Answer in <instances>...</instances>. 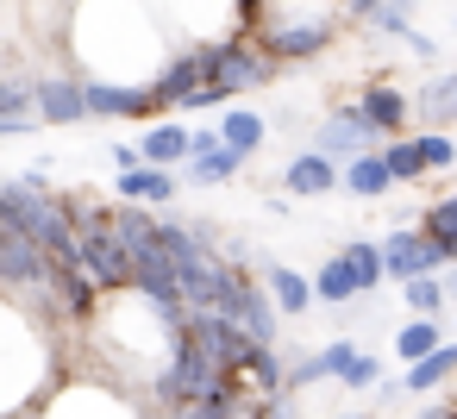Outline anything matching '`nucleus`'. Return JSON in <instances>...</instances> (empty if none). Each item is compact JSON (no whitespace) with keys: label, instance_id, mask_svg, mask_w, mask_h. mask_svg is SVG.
<instances>
[{"label":"nucleus","instance_id":"obj_1","mask_svg":"<svg viewBox=\"0 0 457 419\" xmlns=\"http://www.w3.org/2000/svg\"><path fill=\"white\" fill-rule=\"evenodd\" d=\"M63 45L82 76L107 82H151L176 57V38L151 13V0H70Z\"/></svg>","mask_w":457,"mask_h":419},{"label":"nucleus","instance_id":"obj_2","mask_svg":"<svg viewBox=\"0 0 457 419\" xmlns=\"http://www.w3.org/2000/svg\"><path fill=\"white\" fill-rule=\"evenodd\" d=\"M276 57L257 45V32H232V38H213V76H207V88L188 101V113H213V107H226L232 94H251V88H270L276 82Z\"/></svg>","mask_w":457,"mask_h":419},{"label":"nucleus","instance_id":"obj_3","mask_svg":"<svg viewBox=\"0 0 457 419\" xmlns=\"http://www.w3.org/2000/svg\"><path fill=\"white\" fill-rule=\"evenodd\" d=\"M338 38V7H270V20L257 26V45L276 57V63H307L320 51H332Z\"/></svg>","mask_w":457,"mask_h":419},{"label":"nucleus","instance_id":"obj_4","mask_svg":"<svg viewBox=\"0 0 457 419\" xmlns=\"http://www.w3.org/2000/svg\"><path fill=\"white\" fill-rule=\"evenodd\" d=\"M32 419H151V407H145V394H132V388H120V382H101V375H70Z\"/></svg>","mask_w":457,"mask_h":419},{"label":"nucleus","instance_id":"obj_5","mask_svg":"<svg viewBox=\"0 0 457 419\" xmlns=\"http://www.w3.org/2000/svg\"><path fill=\"white\" fill-rule=\"evenodd\" d=\"M151 13L163 20V32L182 45H207V38H232L245 32L238 20V0H151Z\"/></svg>","mask_w":457,"mask_h":419},{"label":"nucleus","instance_id":"obj_6","mask_svg":"<svg viewBox=\"0 0 457 419\" xmlns=\"http://www.w3.org/2000/svg\"><path fill=\"white\" fill-rule=\"evenodd\" d=\"M382 263H388V282H420V275L451 269V263H445V251L426 238V226H420V219H413V226H388V232H382Z\"/></svg>","mask_w":457,"mask_h":419},{"label":"nucleus","instance_id":"obj_7","mask_svg":"<svg viewBox=\"0 0 457 419\" xmlns=\"http://www.w3.org/2000/svg\"><path fill=\"white\" fill-rule=\"evenodd\" d=\"M376 132H382V144H395V138H407V126L420 119V107H413V94L407 88H395V82H363L357 88V101H351Z\"/></svg>","mask_w":457,"mask_h":419},{"label":"nucleus","instance_id":"obj_8","mask_svg":"<svg viewBox=\"0 0 457 419\" xmlns=\"http://www.w3.org/2000/svg\"><path fill=\"white\" fill-rule=\"evenodd\" d=\"M82 88H88V113H95V119H151V113H157L151 82H107V76H82Z\"/></svg>","mask_w":457,"mask_h":419},{"label":"nucleus","instance_id":"obj_9","mask_svg":"<svg viewBox=\"0 0 457 419\" xmlns=\"http://www.w3.org/2000/svg\"><path fill=\"white\" fill-rule=\"evenodd\" d=\"M45 126L38 113V76H26L20 63L0 76V138H32Z\"/></svg>","mask_w":457,"mask_h":419},{"label":"nucleus","instance_id":"obj_10","mask_svg":"<svg viewBox=\"0 0 457 419\" xmlns=\"http://www.w3.org/2000/svg\"><path fill=\"white\" fill-rule=\"evenodd\" d=\"M38 113H45V126H88L95 113H88V88H82V70H45L38 76Z\"/></svg>","mask_w":457,"mask_h":419},{"label":"nucleus","instance_id":"obj_11","mask_svg":"<svg viewBox=\"0 0 457 419\" xmlns=\"http://www.w3.org/2000/svg\"><path fill=\"white\" fill-rule=\"evenodd\" d=\"M188 332L201 338V350H207V357H213L226 375H232V369H238V363L257 350V338H251L238 319H226V313H188Z\"/></svg>","mask_w":457,"mask_h":419},{"label":"nucleus","instance_id":"obj_12","mask_svg":"<svg viewBox=\"0 0 457 419\" xmlns=\"http://www.w3.org/2000/svg\"><path fill=\"white\" fill-rule=\"evenodd\" d=\"M382 144V132L357 113V107H345V113H332L326 126H320V138H313V151H326L332 163H357V157H370Z\"/></svg>","mask_w":457,"mask_h":419},{"label":"nucleus","instance_id":"obj_13","mask_svg":"<svg viewBox=\"0 0 457 419\" xmlns=\"http://www.w3.org/2000/svg\"><path fill=\"white\" fill-rule=\"evenodd\" d=\"M332 188H345V163H332L326 151H301V157H288V169H282V194H295V201H320V194H332Z\"/></svg>","mask_w":457,"mask_h":419},{"label":"nucleus","instance_id":"obj_14","mask_svg":"<svg viewBox=\"0 0 457 419\" xmlns=\"http://www.w3.org/2000/svg\"><path fill=\"white\" fill-rule=\"evenodd\" d=\"M113 188H120V201H132V207H170V201L182 194V176H176V169H157V163H138V169H120Z\"/></svg>","mask_w":457,"mask_h":419},{"label":"nucleus","instance_id":"obj_15","mask_svg":"<svg viewBox=\"0 0 457 419\" xmlns=\"http://www.w3.org/2000/svg\"><path fill=\"white\" fill-rule=\"evenodd\" d=\"M138 151H145V163H157V169H188V157H195V132L188 126H145V138H138Z\"/></svg>","mask_w":457,"mask_h":419},{"label":"nucleus","instance_id":"obj_16","mask_svg":"<svg viewBox=\"0 0 457 419\" xmlns=\"http://www.w3.org/2000/svg\"><path fill=\"white\" fill-rule=\"evenodd\" d=\"M263 282H270V294H276L282 319H301V313L320 300V288H313L301 269H288V263H263Z\"/></svg>","mask_w":457,"mask_h":419},{"label":"nucleus","instance_id":"obj_17","mask_svg":"<svg viewBox=\"0 0 457 419\" xmlns=\"http://www.w3.org/2000/svg\"><path fill=\"white\" fill-rule=\"evenodd\" d=\"M232 382L270 400V394H282V388H288V369H282V357H276V344H257V350H251V357H245V363L232 369Z\"/></svg>","mask_w":457,"mask_h":419},{"label":"nucleus","instance_id":"obj_18","mask_svg":"<svg viewBox=\"0 0 457 419\" xmlns=\"http://www.w3.org/2000/svg\"><path fill=\"white\" fill-rule=\"evenodd\" d=\"M445 382H457V338H451V344H438L432 357L407 363V375H401V394H438Z\"/></svg>","mask_w":457,"mask_h":419},{"label":"nucleus","instance_id":"obj_19","mask_svg":"<svg viewBox=\"0 0 457 419\" xmlns=\"http://www.w3.org/2000/svg\"><path fill=\"white\" fill-rule=\"evenodd\" d=\"M413 107H420V126H457V70H432Z\"/></svg>","mask_w":457,"mask_h":419},{"label":"nucleus","instance_id":"obj_20","mask_svg":"<svg viewBox=\"0 0 457 419\" xmlns=\"http://www.w3.org/2000/svg\"><path fill=\"white\" fill-rule=\"evenodd\" d=\"M388 188H401V182H395V169H388V157H382V151H370V157L345 163V194H357V201H382Z\"/></svg>","mask_w":457,"mask_h":419},{"label":"nucleus","instance_id":"obj_21","mask_svg":"<svg viewBox=\"0 0 457 419\" xmlns=\"http://www.w3.org/2000/svg\"><path fill=\"white\" fill-rule=\"evenodd\" d=\"M338 257H345V269L357 275V294H376V288L388 282V263H382V238H351V244H338Z\"/></svg>","mask_w":457,"mask_h":419},{"label":"nucleus","instance_id":"obj_22","mask_svg":"<svg viewBox=\"0 0 457 419\" xmlns=\"http://www.w3.org/2000/svg\"><path fill=\"white\" fill-rule=\"evenodd\" d=\"M438 344H445V325H438V319L407 313V325H395V357H401V369H407V363H420V357H432Z\"/></svg>","mask_w":457,"mask_h":419},{"label":"nucleus","instance_id":"obj_23","mask_svg":"<svg viewBox=\"0 0 457 419\" xmlns=\"http://www.w3.org/2000/svg\"><path fill=\"white\" fill-rule=\"evenodd\" d=\"M220 138H226L232 151H245V157H257V151H263V138H270V119H263L257 107H232V113L220 119Z\"/></svg>","mask_w":457,"mask_h":419},{"label":"nucleus","instance_id":"obj_24","mask_svg":"<svg viewBox=\"0 0 457 419\" xmlns=\"http://www.w3.org/2000/svg\"><path fill=\"white\" fill-rule=\"evenodd\" d=\"M238 169H245V151H232V144L195 151V157H188V182H195V188H220V182H232Z\"/></svg>","mask_w":457,"mask_h":419},{"label":"nucleus","instance_id":"obj_25","mask_svg":"<svg viewBox=\"0 0 457 419\" xmlns=\"http://www.w3.org/2000/svg\"><path fill=\"white\" fill-rule=\"evenodd\" d=\"M420 226H426V238L445 251V263L457 269V188H451L445 201H432V207L420 213Z\"/></svg>","mask_w":457,"mask_h":419},{"label":"nucleus","instance_id":"obj_26","mask_svg":"<svg viewBox=\"0 0 457 419\" xmlns=\"http://www.w3.org/2000/svg\"><path fill=\"white\" fill-rule=\"evenodd\" d=\"M401 300H407V313L438 319L451 307V288H445V275H420V282H401Z\"/></svg>","mask_w":457,"mask_h":419},{"label":"nucleus","instance_id":"obj_27","mask_svg":"<svg viewBox=\"0 0 457 419\" xmlns=\"http://www.w3.org/2000/svg\"><path fill=\"white\" fill-rule=\"evenodd\" d=\"M313 288H320V300H326V307H351V300H363V294H357V275L345 269V257H338V251H332V263L313 275Z\"/></svg>","mask_w":457,"mask_h":419},{"label":"nucleus","instance_id":"obj_28","mask_svg":"<svg viewBox=\"0 0 457 419\" xmlns=\"http://www.w3.org/2000/svg\"><path fill=\"white\" fill-rule=\"evenodd\" d=\"M382 157H388V169H395V182H401V188H407V182H426V163H420V144H413V138L382 144Z\"/></svg>","mask_w":457,"mask_h":419},{"label":"nucleus","instance_id":"obj_29","mask_svg":"<svg viewBox=\"0 0 457 419\" xmlns=\"http://www.w3.org/2000/svg\"><path fill=\"white\" fill-rule=\"evenodd\" d=\"M413 144H420L426 176H438V169H451V163H457V138H451V132H420Z\"/></svg>","mask_w":457,"mask_h":419},{"label":"nucleus","instance_id":"obj_30","mask_svg":"<svg viewBox=\"0 0 457 419\" xmlns=\"http://www.w3.org/2000/svg\"><path fill=\"white\" fill-rule=\"evenodd\" d=\"M376 382H382V363H376L370 350H357V357H351V369L338 375V388H345V394H370Z\"/></svg>","mask_w":457,"mask_h":419},{"label":"nucleus","instance_id":"obj_31","mask_svg":"<svg viewBox=\"0 0 457 419\" xmlns=\"http://www.w3.org/2000/svg\"><path fill=\"white\" fill-rule=\"evenodd\" d=\"M338 20H357V26H376V13L388 7V0H332Z\"/></svg>","mask_w":457,"mask_h":419},{"label":"nucleus","instance_id":"obj_32","mask_svg":"<svg viewBox=\"0 0 457 419\" xmlns=\"http://www.w3.org/2000/svg\"><path fill=\"white\" fill-rule=\"evenodd\" d=\"M270 7H276V0H238V20H245V32H257V26L270 20Z\"/></svg>","mask_w":457,"mask_h":419},{"label":"nucleus","instance_id":"obj_33","mask_svg":"<svg viewBox=\"0 0 457 419\" xmlns=\"http://www.w3.org/2000/svg\"><path fill=\"white\" fill-rule=\"evenodd\" d=\"M413 419H457V400H451V394H445V400H426Z\"/></svg>","mask_w":457,"mask_h":419},{"label":"nucleus","instance_id":"obj_34","mask_svg":"<svg viewBox=\"0 0 457 419\" xmlns=\"http://www.w3.org/2000/svg\"><path fill=\"white\" fill-rule=\"evenodd\" d=\"M445 288H451V307H457V269H451V275H445Z\"/></svg>","mask_w":457,"mask_h":419},{"label":"nucleus","instance_id":"obj_35","mask_svg":"<svg viewBox=\"0 0 457 419\" xmlns=\"http://www.w3.org/2000/svg\"><path fill=\"white\" fill-rule=\"evenodd\" d=\"M338 419H370V413H363V407H351V413H338Z\"/></svg>","mask_w":457,"mask_h":419},{"label":"nucleus","instance_id":"obj_36","mask_svg":"<svg viewBox=\"0 0 457 419\" xmlns=\"http://www.w3.org/2000/svg\"><path fill=\"white\" fill-rule=\"evenodd\" d=\"M451 338H457V319H451Z\"/></svg>","mask_w":457,"mask_h":419},{"label":"nucleus","instance_id":"obj_37","mask_svg":"<svg viewBox=\"0 0 457 419\" xmlns=\"http://www.w3.org/2000/svg\"><path fill=\"white\" fill-rule=\"evenodd\" d=\"M451 38H457V20H451Z\"/></svg>","mask_w":457,"mask_h":419}]
</instances>
